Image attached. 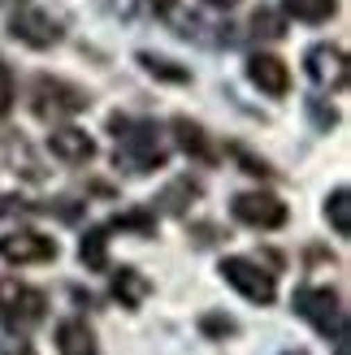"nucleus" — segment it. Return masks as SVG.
Instances as JSON below:
<instances>
[{
	"instance_id": "f257e3e1",
	"label": "nucleus",
	"mask_w": 351,
	"mask_h": 355,
	"mask_svg": "<svg viewBox=\"0 0 351 355\" xmlns=\"http://www.w3.org/2000/svg\"><path fill=\"white\" fill-rule=\"evenodd\" d=\"M109 130L117 135V165L130 169V173H152L165 165V144H161V130L152 121H135V117H109Z\"/></svg>"
},
{
	"instance_id": "f03ea898",
	"label": "nucleus",
	"mask_w": 351,
	"mask_h": 355,
	"mask_svg": "<svg viewBox=\"0 0 351 355\" xmlns=\"http://www.w3.org/2000/svg\"><path fill=\"white\" fill-rule=\"evenodd\" d=\"M295 312H300L317 334H325V338H334V343H347V312H343V299L329 286L295 291Z\"/></svg>"
},
{
	"instance_id": "7ed1b4c3",
	"label": "nucleus",
	"mask_w": 351,
	"mask_h": 355,
	"mask_svg": "<svg viewBox=\"0 0 351 355\" xmlns=\"http://www.w3.org/2000/svg\"><path fill=\"white\" fill-rule=\"evenodd\" d=\"M48 316V299L40 295V291H31V286H22V282H13V277H5L0 282V321H5L9 329H35Z\"/></svg>"
},
{
	"instance_id": "20e7f679",
	"label": "nucleus",
	"mask_w": 351,
	"mask_h": 355,
	"mask_svg": "<svg viewBox=\"0 0 351 355\" xmlns=\"http://www.w3.org/2000/svg\"><path fill=\"white\" fill-rule=\"evenodd\" d=\"M31 100H35V113H40L44 121L74 117V113H83L87 104H92V100H87V92H78V87H69V83H61V78H48V74L35 78Z\"/></svg>"
},
{
	"instance_id": "39448f33",
	"label": "nucleus",
	"mask_w": 351,
	"mask_h": 355,
	"mask_svg": "<svg viewBox=\"0 0 351 355\" xmlns=\"http://www.w3.org/2000/svg\"><path fill=\"white\" fill-rule=\"evenodd\" d=\"M221 277L230 282L243 299H252V304H273V299H277L273 273H265V269H260V264H252V260H239V256L221 260Z\"/></svg>"
},
{
	"instance_id": "423d86ee",
	"label": "nucleus",
	"mask_w": 351,
	"mask_h": 355,
	"mask_svg": "<svg viewBox=\"0 0 351 355\" xmlns=\"http://www.w3.org/2000/svg\"><path fill=\"white\" fill-rule=\"evenodd\" d=\"M286 204L277 195H265V191H252V195H239L234 200V221L252 225V230H282L286 225Z\"/></svg>"
},
{
	"instance_id": "0eeeda50",
	"label": "nucleus",
	"mask_w": 351,
	"mask_h": 355,
	"mask_svg": "<svg viewBox=\"0 0 351 355\" xmlns=\"http://www.w3.org/2000/svg\"><path fill=\"white\" fill-rule=\"evenodd\" d=\"M304 69H308V78L317 83L321 92H343V87H347V57H343V48H334V44L308 48Z\"/></svg>"
},
{
	"instance_id": "6e6552de",
	"label": "nucleus",
	"mask_w": 351,
	"mask_h": 355,
	"mask_svg": "<svg viewBox=\"0 0 351 355\" xmlns=\"http://www.w3.org/2000/svg\"><path fill=\"white\" fill-rule=\"evenodd\" d=\"M0 256L9 264H44V260H57V239L35 234V230H17V234L0 239Z\"/></svg>"
},
{
	"instance_id": "1a4fd4ad",
	"label": "nucleus",
	"mask_w": 351,
	"mask_h": 355,
	"mask_svg": "<svg viewBox=\"0 0 351 355\" xmlns=\"http://www.w3.org/2000/svg\"><path fill=\"white\" fill-rule=\"evenodd\" d=\"M9 31H13V40H22V44H31V48H52V44L61 40L57 22H52L44 9H17V13L9 17Z\"/></svg>"
},
{
	"instance_id": "9d476101",
	"label": "nucleus",
	"mask_w": 351,
	"mask_h": 355,
	"mask_svg": "<svg viewBox=\"0 0 351 355\" xmlns=\"http://www.w3.org/2000/svg\"><path fill=\"white\" fill-rule=\"evenodd\" d=\"M48 152L57 156V161H65V165H87L96 156V144H92V135H87V130L61 126V130L48 135Z\"/></svg>"
},
{
	"instance_id": "9b49d317",
	"label": "nucleus",
	"mask_w": 351,
	"mask_h": 355,
	"mask_svg": "<svg viewBox=\"0 0 351 355\" xmlns=\"http://www.w3.org/2000/svg\"><path fill=\"white\" fill-rule=\"evenodd\" d=\"M248 78H252L265 96H273V100H282V96L291 92V69L277 61V57H269V52H256V57L248 61Z\"/></svg>"
},
{
	"instance_id": "f8f14e48",
	"label": "nucleus",
	"mask_w": 351,
	"mask_h": 355,
	"mask_svg": "<svg viewBox=\"0 0 351 355\" xmlns=\"http://www.w3.org/2000/svg\"><path fill=\"white\" fill-rule=\"evenodd\" d=\"M173 139H178V148H182L187 156H196L200 165H213V161H217L213 139H208L204 126H196L191 117H173Z\"/></svg>"
},
{
	"instance_id": "ddd939ff",
	"label": "nucleus",
	"mask_w": 351,
	"mask_h": 355,
	"mask_svg": "<svg viewBox=\"0 0 351 355\" xmlns=\"http://www.w3.org/2000/svg\"><path fill=\"white\" fill-rule=\"evenodd\" d=\"M57 347H61V355H100L92 329L83 321H61L57 325Z\"/></svg>"
},
{
	"instance_id": "4468645a",
	"label": "nucleus",
	"mask_w": 351,
	"mask_h": 355,
	"mask_svg": "<svg viewBox=\"0 0 351 355\" xmlns=\"http://www.w3.org/2000/svg\"><path fill=\"white\" fill-rule=\"evenodd\" d=\"M282 13L295 17V22L317 26V22H329L339 13V0H282Z\"/></svg>"
},
{
	"instance_id": "2eb2a0df",
	"label": "nucleus",
	"mask_w": 351,
	"mask_h": 355,
	"mask_svg": "<svg viewBox=\"0 0 351 355\" xmlns=\"http://www.w3.org/2000/svg\"><path fill=\"white\" fill-rule=\"evenodd\" d=\"M78 256H83L87 269H96V273L109 269V225H104V230H92V234H83Z\"/></svg>"
},
{
	"instance_id": "dca6fc26",
	"label": "nucleus",
	"mask_w": 351,
	"mask_h": 355,
	"mask_svg": "<svg viewBox=\"0 0 351 355\" xmlns=\"http://www.w3.org/2000/svg\"><path fill=\"white\" fill-rule=\"evenodd\" d=\"M148 282L139 277L135 269H117V277H113V295H117V304H126V308H139L148 299Z\"/></svg>"
},
{
	"instance_id": "f3484780",
	"label": "nucleus",
	"mask_w": 351,
	"mask_h": 355,
	"mask_svg": "<svg viewBox=\"0 0 351 355\" xmlns=\"http://www.w3.org/2000/svg\"><path fill=\"white\" fill-rule=\"evenodd\" d=\"M139 65H144L152 78H165V83H187V78H191V69L173 65V61H165V57H156V52H139Z\"/></svg>"
},
{
	"instance_id": "a211bd4d",
	"label": "nucleus",
	"mask_w": 351,
	"mask_h": 355,
	"mask_svg": "<svg viewBox=\"0 0 351 355\" xmlns=\"http://www.w3.org/2000/svg\"><path fill=\"white\" fill-rule=\"evenodd\" d=\"M191 200H200V182H191V178H178V182H173V187L161 195L165 212H187Z\"/></svg>"
},
{
	"instance_id": "6ab92c4d",
	"label": "nucleus",
	"mask_w": 351,
	"mask_h": 355,
	"mask_svg": "<svg viewBox=\"0 0 351 355\" xmlns=\"http://www.w3.org/2000/svg\"><path fill=\"white\" fill-rule=\"evenodd\" d=\"M325 217L334 221V230L347 239L351 234V195H347V187H339L334 195H329V204H325Z\"/></svg>"
},
{
	"instance_id": "aec40b11",
	"label": "nucleus",
	"mask_w": 351,
	"mask_h": 355,
	"mask_svg": "<svg viewBox=\"0 0 351 355\" xmlns=\"http://www.w3.org/2000/svg\"><path fill=\"white\" fill-rule=\"evenodd\" d=\"M109 230H135V234H152L156 221L148 217V212H121V217L109 221Z\"/></svg>"
},
{
	"instance_id": "412c9836",
	"label": "nucleus",
	"mask_w": 351,
	"mask_h": 355,
	"mask_svg": "<svg viewBox=\"0 0 351 355\" xmlns=\"http://www.w3.org/2000/svg\"><path fill=\"white\" fill-rule=\"evenodd\" d=\"M225 152H230L234 161L243 165V173H252V178H269V173H273V169H269L265 161H256V156H252L248 148H239V144H230V148H225Z\"/></svg>"
},
{
	"instance_id": "4be33fe9",
	"label": "nucleus",
	"mask_w": 351,
	"mask_h": 355,
	"mask_svg": "<svg viewBox=\"0 0 351 355\" xmlns=\"http://www.w3.org/2000/svg\"><path fill=\"white\" fill-rule=\"evenodd\" d=\"M200 329L208 334V338H230L234 321H230V316H221V312H208V316H200Z\"/></svg>"
},
{
	"instance_id": "5701e85b",
	"label": "nucleus",
	"mask_w": 351,
	"mask_h": 355,
	"mask_svg": "<svg viewBox=\"0 0 351 355\" xmlns=\"http://www.w3.org/2000/svg\"><path fill=\"white\" fill-rule=\"evenodd\" d=\"M252 26H256V35H265V40H277V35H282V17H277L273 9H256Z\"/></svg>"
},
{
	"instance_id": "b1692460",
	"label": "nucleus",
	"mask_w": 351,
	"mask_h": 355,
	"mask_svg": "<svg viewBox=\"0 0 351 355\" xmlns=\"http://www.w3.org/2000/svg\"><path fill=\"white\" fill-rule=\"evenodd\" d=\"M9 109H13V74H9V65H0V117Z\"/></svg>"
},
{
	"instance_id": "393cba45",
	"label": "nucleus",
	"mask_w": 351,
	"mask_h": 355,
	"mask_svg": "<svg viewBox=\"0 0 351 355\" xmlns=\"http://www.w3.org/2000/svg\"><path fill=\"white\" fill-rule=\"evenodd\" d=\"M204 5H208V9H234L239 0H204Z\"/></svg>"
},
{
	"instance_id": "a878e982",
	"label": "nucleus",
	"mask_w": 351,
	"mask_h": 355,
	"mask_svg": "<svg viewBox=\"0 0 351 355\" xmlns=\"http://www.w3.org/2000/svg\"><path fill=\"white\" fill-rule=\"evenodd\" d=\"M22 355H31V351H22Z\"/></svg>"
}]
</instances>
